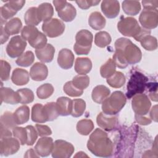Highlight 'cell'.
Segmentation results:
<instances>
[{
  "mask_svg": "<svg viewBox=\"0 0 158 158\" xmlns=\"http://www.w3.org/2000/svg\"><path fill=\"white\" fill-rule=\"evenodd\" d=\"M88 150L98 157H108L113 152L114 145L107 134L100 128L96 129L88 141Z\"/></svg>",
  "mask_w": 158,
  "mask_h": 158,
  "instance_id": "6da1fadb",
  "label": "cell"
},
{
  "mask_svg": "<svg viewBox=\"0 0 158 158\" xmlns=\"http://www.w3.org/2000/svg\"><path fill=\"white\" fill-rule=\"evenodd\" d=\"M115 51L120 52L128 64L139 62L142 57L139 48L130 40L125 38L117 39L115 42Z\"/></svg>",
  "mask_w": 158,
  "mask_h": 158,
  "instance_id": "7a4b0ae2",
  "label": "cell"
},
{
  "mask_svg": "<svg viewBox=\"0 0 158 158\" xmlns=\"http://www.w3.org/2000/svg\"><path fill=\"white\" fill-rule=\"evenodd\" d=\"M126 101V97L122 92L114 91L102 102V112L109 115H115L124 107Z\"/></svg>",
  "mask_w": 158,
  "mask_h": 158,
  "instance_id": "3957f363",
  "label": "cell"
},
{
  "mask_svg": "<svg viewBox=\"0 0 158 158\" xmlns=\"http://www.w3.org/2000/svg\"><path fill=\"white\" fill-rule=\"evenodd\" d=\"M93 36L87 30H81L75 36L73 49L77 55H87L91 49Z\"/></svg>",
  "mask_w": 158,
  "mask_h": 158,
  "instance_id": "277c9868",
  "label": "cell"
},
{
  "mask_svg": "<svg viewBox=\"0 0 158 158\" xmlns=\"http://www.w3.org/2000/svg\"><path fill=\"white\" fill-rule=\"evenodd\" d=\"M148 78L139 72H135L132 74L127 85V98H130L133 96L142 93L146 88Z\"/></svg>",
  "mask_w": 158,
  "mask_h": 158,
  "instance_id": "5b68a950",
  "label": "cell"
},
{
  "mask_svg": "<svg viewBox=\"0 0 158 158\" xmlns=\"http://www.w3.org/2000/svg\"><path fill=\"white\" fill-rule=\"evenodd\" d=\"M118 31L124 36L135 38L141 30L138 21L133 17H125L121 19L117 23Z\"/></svg>",
  "mask_w": 158,
  "mask_h": 158,
  "instance_id": "8992f818",
  "label": "cell"
},
{
  "mask_svg": "<svg viewBox=\"0 0 158 158\" xmlns=\"http://www.w3.org/2000/svg\"><path fill=\"white\" fill-rule=\"evenodd\" d=\"M58 16L65 22H71L76 17L77 11L74 6L66 1H53Z\"/></svg>",
  "mask_w": 158,
  "mask_h": 158,
  "instance_id": "52a82bcc",
  "label": "cell"
},
{
  "mask_svg": "<svg viewBox=\"0 0 158 158\" xmlns=\"http://www.w3.org/2000/svg\"><path fill=\"white\" fill-rule=\"evenodd\" d=\"M65 24L61 20L54 18L43 23L44 34L49 38H56L61 35L65 30Z\"/></svg>",
  "mask_w": 158,
  "mask_h": 158,
  "instance_id": "ba28073f",
  "label": "cell"
},
{
  "mask_svg": "<svg viewBox=\"0 0 158 158\" xmlns=\"http://www.w3.org/2000/svg\"><path fill=\"white\" fill-rule=\"evenodd\" d=\"M25 3V1H10L0 8L1 23H5L7 20L12 17L17 12L20 10Z\"/></svg>",
  "mask_w": 158,
  "mask_h": 158,
  "instance_id": "9c48e42d",
  "label": "cell"
},
{
  "mask_svg": "<svg viewBox=\"0 0 158 158\" xmlns=\"http://www.w3.org/2000/svg\"><path fill=\"white\" fill-rule=\"evenodd\" d=\"M139 20L143 28L150 30L157 27L158 23V12L157 9H144Z\"/></svg>",
  "mask_w": 158,
  "mask_h": 158,
  "instance_id": "30bf717a",
  "label": "cell"
},
{
  "mask_svg": "<svg viewBox=\"0 0 158 158\" xmlns=\"http://www.w3.org/2000/svg\"><path fill=\"white\" fill-rule=\"evenodd\" d=\"M26 46V41L22 36L17 35L10 40L6 47V52L9 57L15 58L23 54Z\"/></svg>",
  "mask_w": 158,
  "mask_h": 158,
  "instance_id": "8fae6325",
  "label": "cell"
},
{
  "mask_svg": "<svg viewBox=\"0 0 158 158\" xmlns=\"http://www.w3.org/2000/svg\"><path fill=\"white\" fill-rule=\"evenodd\" d=\"M74 152L73 146L64 140L58 139L54 143L52 156L54 158H69Z\"/></svg>",
  "mask_w": 158,
  "mask_h": 158,
  "instance_id": "7c38bea8",
  "label": "cell"
},
{
  "mask_svg": "<svg viewBox=\"0 0 158 158\" xmlns=\"http://www.w3.org/2000/svg\"><path fill=\"white\" fill-rule=\"evenodd\" d=\"M131 105L135 114L144 115L148 113L151 103L146 94L140 93L135 95L131 101Z\"/></svg>",
  "mask_w": 158,
  "mask_h": 158,
  "instance_id": "4fadbf2b",
  "label": "cell"
},
{
  "mask_svg": "<svg viewBox=\"0 0 158 158\" xmlns=\"http://www.w3.org/2000/svg\"><path fill=\"white\" fill-rule=\"evenodd\" d=\"M20 141L15 138L7 137L1 138L0 154L7 156L16 153L20 149Z\"/></svg>",
  "mask_w": 158,
  "mask_h": 158,
  "instance_id": "5bb4252c",
  "label": "cell"
},
{
  "mask_svg": "<svg viewBox=\"0 0 158 158\" xmlns=\"http://www.w3.org/2000/svg\"><path fill=\"white\" fill-rule=\"evenodd\" d=\"M54 146L53 140L50 137H42L38 139L35 150L39 156L47 157L52 151Z\"/></svg>",
  "mask_w": 158,
  "mask_h": 158,
  "instance_id": "9a60e30c",
  "label": "cell"
},
{
  "mask_svg": "<svg viewBox=\"0 0 158 158\" xmlns=\"http://www.w3.org/2000/svg\"><path fill=\"white\" fill-rule=\"evenodd\" d=\"M73 62L74 55L70 50L64 48L59 51L57 57V63L62 69L67 70L72 68Z\"/></svg>",
  "mask_w": 158,
  "mask_h": 158,
  "instance_id": "2e32d148",
  "label": "cell"
},
{
  "mask_svg": "<svg viewBox=\"0 0 158 158\" xmlns=\"http://www.w3.org/2000/svg\"><path fill=\"white\" fill-rule=\"evenodd\" d=\"M101 7L103 14L109 19L116 17L120 12V5L117 1H103Z\"/></svg>",
  "mask_w": 158,
  "mask_h": 158,
  "instance_id": "e0dca14e",
  "label": "cell"
},
{
  "mask_svg": "<svg viewBox=\"0 0 158 158\" xmlns=\"http://www.w3.org/2000/svg\"><path fill=\"white\" fill-rule=\"evenodd\" d=\"M96 122L98 126L104 130L110 131L115 127L117 123V119L116 117L109 116V115L101 112L97 116Z\"/></svg>",
  "mask_w": 158,
  "mask_h": 158,
  "instance_id": "ac0fdd59",
  "label": "cell"
},
{
  "mask_svg": "<svg viewBox=\"0 0 158 158\" xmlns=\"http://www.w3.org/2000/svg\"><path fill=\"white\" fill-rule=\"evenodd\" d=\"M48 74V70L46 65L43 63L36 62L30 69V75L31 78L35 81L44 80Z\"/></svg>",
  "mask_w": 158,
  "mask_h": 158,
  "instance_id": "d6986e66",
  "label": "cell"
},
{
  "mask_svg": "<svg viewBox=\"0 0 158 158\" xmlns=\"http://www.w3.org/2000/svg\"><path fill=\"white\" fill-rule=\"evenodd\" d=\"M55 48L51 44H46L44 47L35 50V54L38 59L44 63H48L52 60Z\"/></svg>",
  "mask_w": 158,
  "mask_h": 158,
  "instance_id": "ffe728a7",
  "label": "cell"
},
{
  "mask_svg": "<svg viewBox=\"0 0 158 158\" xmlns=\"http://www.w3.org/2000/svg\"><path fill=\"white\" fill-rule=\"evenodd\" d=\"M1 103L4 102L10 104H17L20 102V97L18 93L15 92L10 88H1L0 91Z\"/></svg>",
  "mask_w": 158,
  "mask_h": 158,
  "instance_id": "44dd1931",
  "label": "cell"
},
{
  "mask_svg": "<svg viewBox=\"0 0 158 158\" xmlns=\"http://www.w3.org/2000/svg\"><path fill=\"white\" fill-rule=\"evenodd\" d=\"M56 106L59 114L62 116L70 115L72 111V100L67 97H60L57 99Z\"/></svg>",
  "mask_w": 158,
  "mask_h": 158,
  "instance_id": "7402d4cb",
  "label": "cell"
},
{
  "mask_svg": "<svg viewBox=\"0 0 158 158\" xmlns=\"http://www.w3.org/2000/svg\"><path fill=\"white\" fill-rule=\"evenodd\" d=\"M92 69V62L88 57H78L75 60V70L78 75H86Z\"/></svg>",
  "mask_w": 158,
  "mask_h": 158,
  "instance_id": "603a6c76",
  "label": "cell"
},
{
  "mask_svg": "<svg viewBox=\"0 0 158 158\" xmlns=\"http://www.w3.org/2000/svg\"><path fill=\"white\" fill-rule=\"evenodd\" d=\"M11 80L16 85L22 86L26 85L29 81L28 72L25 69L17 68L12 72Z\"/></svg>",
  "mask_w": 158,
  "mask_h": 158,
  "instance_id": "cb8c5ba5",
  "label": "cell"
},
{
  "mask_svg": "<svg viewBox=\"0 0 158 158\" xmlns=\"http://www.w3.org/2000/svg\"><path fill=\"white\" fill-rule=\"evenodd\" d=\"M110 90L104 85H98L92 91V99L98 104H101L109 95Z\"/></svg>",
  "mask_w": 158,
  "mask_h": 158,
  "instance_id": "d4e9b609",
  "label": "cell"
},
{
  "mask_svg": "<svg viewBox=\"0 0 158 158\" xmlns=\"http://www.w3.org/2000/svg\"><path fill=\"white\" fill-rule=\"evenodd\" d=\"M89 26L95 30L104 28L106 25V19L99 12H92L88 19Z\"/></svg>",
  "mask_w": 158,
  "mask_h": 158,
  "instance_id": "484cf974",
  "label": "cell"
},
{
  "mask_svg": "<svg viewBox=\"0 0 158 158\" xmlns=\"http://www.w3.org/2000/svg\"><path fill=\"white\" fill-rule=\"evenodd\" d=\"M13 115L17 125L23 124L29 120L30 109L27 106H22L17 109Z\"/></svg>",
  "mask_w": 158,
  "mask_h": 158,
  "instance_id": "4316f807",
  "label": "cell"
},
{
  "mask_svg": "<svg viewBox=\"0 0 158 158\" xmlns=\"http://www.w3.org/2000/svg\"><path fill=\"white\" fill-rule=\"evenodd\" d=\"M31 120L36 123H44L48 122L44 106L41 104H35L31 109Z\"/></svg>",
  "mask_w": 158,
  "mask_h": 158,
  "instance_id": "83f0119b",
  "label": "cell"
},
{
  "mask_svg": "<svg viewBox=\"0 0 158 158\" xmlns=\"http://www.w3.org/2000/svg\"><path fill=\"white\" fill-rule=\"evenodd\" d=\"M38 14L41 21L44 22L51 19L54 14L53 7L50 3L44 2L42 3L37 7Z\"/></svg>",
  "mask_w": 158,
  "mask_h": 158,
  "instance_id": "f1b7e54d",
  "label": "cell"
},
{
  "mask_svg": "<svg viewBox=\"0 0 158 158\" xmlns=\"http://www.w3.org/2000/svg\"><path fill=\"white\" fill-rule=\"evenodd\" d=\"M22 27V23L20 19L18 17H15L9 20L4 26L5 31L10 36L18 34Z\"/></svg>",
  "mask_w": 158,
  "mask_h": 158,
  "instance_id": "f546056e",
  "label": "cell"
},
{
  "mask_svg": "<svg viewBox=\"0 0 158 158\" xmlns=\"http://www.w3.org/2000/svg\"><path fill=\"white\" fill-rule=\"evenodd\" d=\"M122 9L126 14L136 15L141 10V4L139 1H124L122 2Z\"/></svg>",
  "mask_w": 158,
  "mask_h": 158,
  "instance_id": "4dcf8cb0",
  "label": "cell"
},
{
  "mask_svg": "<svg viewBox=\"0 0 158 158\" xmlns=\"http://www.w3.org/2000/svg\"><path fill=\"white\" fill-rule=\"evenodd\" d=\"M24 20L27 25H38L41 22V20L38 16L37 7L29 8L25 14Z\"/></svg>",
  "mask_w": 158,
  "mask_h": 158,
  "instance_id": "1f68e13d",
  "label": "cell"
},
{
  "mask_svg": "<svg viewBox=\"0 0 158 158\" xmlns=\"http://www.w3.org/2000/svg\"><path fill=\"white\" fill-rule=\"evenodd\" d=\"M107 83L112 88H120L125 83V77L120 72H115L111 77L107 78Z\"/></svg>",
  "mask_w": 158,
  "mask_h": 158,
  "instance_id": "d6a6232c",
  "label": "cell"
},
{
  "mask_svg": "<svg viewBox=\"0 0 158 158\" xmlns=\"http://www.w3.org/2000/svg\"><path fill=\"white\" fill-rule=\"evenodd\" d=\"M86 108V102L81 99L72 100V111L70 115L74 117H78L83 115Z\"/></svg>",
  "mask_w": 158,
  "mask_h": 158,
  "instance_id": "836d02e7",
  "label": "cell"
},
{
  "mask_svg": "<svg viewBox=\"0 0 158 158\" xmlns=\"http://www.w3.org/2000/svg\"><path fill=\"white\" fill-rule=\"evenodd\" d=\"M94 128V124L89 119H83L78 122L77 130L82 135H88Z\"/></svg>",
  "mask_w": 158,
  "mask_h": 158,
  "instance_id": "e575fe53",
  "label": "cell"
},
{
  "mask_svg": "<svg viewBox=\"0 0 158 158\" xmlns=\"http://www.w3.org/2000/svg\"><path fill=\"white\" fill-rule=\"evenodd\" d=\"M116 65L112 59H109L103 64L100 69V73L102 77L108 78L111 77L115 71Z\"/></svg>",
  "mask_w": 158,
  "mask_h": 158,
  "instance_id": "d590c367",
  "label": "cell"
},
{
  "mask_svg": "<svg viewBox=\"0 0 158 158\" xmlns=\"http://www.w3.org/2000/svg\"><path fill=\"white\" fill-rule=\"evenodd\" d=\"M111 42V37L106 31H99L95 35L94 43L99 48H105Z\"/></svg>",
  "mask_w": 158,
  "mask_h": 158,
  "instance_id": "8d00e7d4",
  "label": "cell"
},
{
  "mask_svg": "<svg viewBox=\"0 0 158 158\" xmlns=\"http://www.w3.org/2000/svg\"><path fill=\"white\" fill-rule=\"evenodd\" d=\"M40 31L38 28L33 25H26L25 26L21 31L22 37L26 41L29 42L33 41L39 34Z\"/></svg>",
  "mask_w": 158,
  "mask_h": 158,
  "instance_id": "74e56055",
  "label": "cell"
},
{
  "mask_svg": "<svg viewBox=\"0 0 158 158\" xmlns=\"http://www.w3.org/2000/svg\"><path fill=\"white\" fill-rule=\"evenodd\" d=\"M35 60V56L31 51H27L20 56L16 60V64L21 67H28L31 65Z\"/></svg>",
  "mask_w": 158,
  "mask_h": 158,
  "instance_id": "f35d334b",
  "label": "cell"
},
{
  "mask_svg": "<svg viewBox=\"0 0 158 158\" xmlns=\"http://www.w3.org/2000/svg\"><path fill=\"white\" fill-rule=\"evenodd\" d=\"M44 109L48 121H52L59 115L56 102H51L46 103L44 106Z\"/></svg>",
  "mask_w": 158,
  "mask_h": 158,
  "instance_id": "ab89813d",
  "label": "cell"
},
{
  "mask_svg": "<svg viewBox=\"0 0 158 158\" xmlns=\"http://www.w3.org/2000/svg\"><path fill=\"white\" fill-rule=\"evenodd\" d=\"M54 92V87L50 83H44L39 86L36 90V94L40 99H44L50 97Z\"/></svg>",
  "mask_w": 158,
  "mask_h": 158,
  "instance_id": "60d3db41",
  "label": "cell"
},
{
  "mask_svg": "<svg viewBox=\"0 0 158 158\" xmlns=\"http://www.w3.org/2000/svg\"><path fill=\"white\" fill-rule=\"evenodd\" d=\"M139 42L142 47L147 51H154L157 48V39L150 35L144 36Z\"/></svg>",
  "mask_w": 158,
  "mask_h": 158,
  "instance_id": "b9f144b4",
  "label": "cell"
},
{
  "mask_svg": "<svg viewBox=\"0 0 158 158\" xmlns=\"http://www.w3.org/2000/svg\"><path fill=\"white\" fill-rule=\"evenodd\" d=\"M20 97V103L25 104L31 103L34 100L33 92L28 88H22L17 91Z\"/></svg>",
  "mask_w": 158,
  "mask_h": 158,
  "instance_id": "7bdbcfd3",
  "label": "cell"
},
{
  "mask_svg": "<svg viewBox=\"0 0 158 158\" xmlns=\"http://www.w3.org/2000/svg\"><path fill=\"white\" fill-rule=\"evenodd\" d=\"M2 125L8 129H13L17 125L14 118V115L10 112H5L1 117V124Z\"/></svg>",
  "mask_w": 158,
  "mask_h": 158,
  "instance_id": "ee69618b",
  "label": "cell"
},
{
  "mask_svg": "<svg viewBox=\"0 0 158 158\" xmlns=\"http://www.w3.org/2000/svg\"><path fill=\"white\" fill-rule=\"evenodd\" d=\"M72 82L77 88L83 90L89 86V78L86 75H78L73 77Z\"/></svg>",
  "mask_w": 158,
  "mask_h": 158,
  "instance_id": "f6af8a7d",
  "label": "cell"
},
{
  "mask_svg": "<svg viewBox=\"0 0 158 158\" xmlns=\"http://www.w3.org/2000/svg\"><path fill=\"white\" fill-rule=\"evenodd\" d=\"M64 91L71 97H78L82 95L83 90L77 88L72 83V81H67L64 86Z\"/></svg>",
  "mask_w": 158,
  "mask_h": 158,
  "instance_id": "bcb514c9",
  "label": "cell"
},
{
  "mask_svg": "<svg viewBox=\"0 0 158 158\" xmlns=\"http://www.w3.org/2000/svg\"><path fill=\"white\" fill-rule=\"evenodd\" d=\"M12 134L17 138L22 145L27 144V132L26 128L15 127L12 129Z\"/></svg>",
  "mask_w": 158,
  "mask_h": 158,
  "instance_id": "7dc6e473",
  "label": "cell"
},
{
  "mask_svg": "<svg viewBox=\"0 0 158 158\" xmlns=\"http://www.w3.org/2000/svg\"><path fill=\"white\" fill-rule=\"evenodd\" d=\"M46 43L47 38L46 35L40 31L37 36L33 41L29 42V44L31 47L36 49L44 47L46 44Z\"/></svg>",
  "mask_w": 158,
  "mask_h": 158,
  "instance_id": "c3c4849f",
  "label": "cell"
},
{
  "mask_svg": "<svg viewBox=\"0 0 158 158\" xmlns=\"http://www.w3.org/2000/svg\"><path fill=\"white\" fill-rule=\"evenodd\" d=\"M25 128L27 132V144L28 146H32L35 143L38 138L37 130L31 125H28Z\"/></svg>",
  "mask_w": 158,
  "mask_h": 158,
  "instance_id": "681fc988",
  "label": "cell"
},
{
  "mask_svg": "<svg viewBox=\"0 0 158 158\" xmlns=\"http://www.w3.org/2000/svg\"><path fill=\"white\" fill-rule=\"evenodd\" d=\"M10 65L6 60H1V81H7L9 78Z\"/></svg>",
  "mask_w": 158,
  "mask_h": 158,
  "instance_id": "f907efd6",
  "label": "cell"
},
{
  "mask_svg": "<svg viewBox=\"0 0 158 158\" xmlns=\"http://www.w3.org/2000/svg\"><path fill=\"white\" fill-rule=\"evenodd\" d=\"M117 67L120 69H125L126 68L128 64L123 57V56L118 52L115 51L114 56H113V59H112Z\"/></svg>",
  "mask_w": 158,
  "mask_h": 158,
  "instance_id": "816d5d0a",
  "label": "cell"
},
{
  "mask_svg": "<svg viewBox=\"0 0 158 158\" xmlns=\"http://www.w3.org/2000/svg\"><path fill=\"white\" fill-rule=\"evenodd\" d=\"M78 7L82 9H88L91 6H96L99 2L100 1L95 0H84V1H75Z\"/></svg>",
  "mask_w": 158,
  "mask_h": 158,
  "instance_id": "f5cc1de1",
  "label": "cell"
},
{
  "mask_svg": "<svg viewBox=\"0 0 158 158\" xmlns=\"http://www.w3.org/2000/svg\"><path fill=\"white\" fill-rule=\"evenodd\" d=\"M35 127L37 130L38 134L40 136H48V135H50L52 134V131H51V128L47 125L36 124Z\"/></svg>",
  "mask_w": 158,
  "mask_h": 158,
  "instance_id": "db71d44e",
  "label": "cell"
},
{
  "mask_svg": "<svg viewBox=\"0 0 158 158\" xmlns=\"http://www.w3.org/2000/svg\"><path fill=\"white\" fill-rule=\"evenodd\" d=\"M142 4L144 9H157L158 1H143Z\"/></svg>",
  "mask_w": 158,
  "mask_h": 158,
  "instance_id": "11a10c76",
  "label": "cell"
},
{
  "mask_svg": "<svg viewBox=\"0 0 158 158\" xmlns=\"http://www.w3.org/2000/svg\"><path fill=\"white\" fill-rule=\"evenodd\" d=\"M135 118H136V121L141 125H146L150 124L151 123V119H150L148 117H144L143 115H139L135 114Z\"/></svg>",
  "mask_w": 158,
  "mask_h": 158,
  "instance_id": "9f6ffc18",
  "label": "cell"
},
{
  "mask_svg": "<svg viewBox=\"0 0 158 158\" xmlns=\"http://www.w3.org/2000/svg\"><path fill=\"white\" fill-rule=\"evenodd\" d=\"M0 138H7V137H10L13 135L10 129H8L2 125H0Z\"/></svg>",
  "mask_w": 158,
  "mask_h": 158,
  "instance_id": "6f0895ef",
  "label": "cell"
},
{
  "mask_svg": "<svg viewBox=\"0 0 158 158\" xmlns=\"http://www.w3.org/2000/svg\"><path fill=\"white\" fill-rule=\"evenodd\" d=\"M9 35L5 31L2 26L1 27V44H3L7 41Z\"/></svg>",
  "mask_w": 158,
  "mask_h": 158,
  "instance_id": "680465c9",
  "label": "cell"
},
{
  "mask_svg": "<svg viewBox=\"0 0 158 158\" xmlns=\"http://www.w3.org/2000/svg\"><path fill=\"white\" fill-rule=\"evenodd\" d=\"M157 105L154 106L152 108L151 111L150 112V117H151V119H152L155 122L157 121Z\"/></svg>",
  "mask_w": 158,
  "mask_h": 158,
  "instance_id": "91938a15",
  "label": "cell"
},
{
  "mask_svg": "<svg viewBox=\"0 0 158 158\" xmlns=\"http://www.w3.org/2000/svg\"><path fill=\"white\" fill-rule=\"evenodd\" d=\"M24 157H38L39 156L38 155V154L36 153L35 150L34 151L33 149H30L28 150L26 152V154L24 156Z\"/></svg>",
  "mask_w": 158,
  "mask_h": 158,
  "instance_id": "94428289",
  "label": "cell"
},
{
  "mask_svg": "<svg viewBox=\"0 0 158 158\" xmlns=\"http://www.w3.org/2000/svg\"><path fill=\"white\" fill-rule=\"evenodd\" d=\"M88 157V156L86 154H85V152H78L75 156V157Z\"/></svg>",
  "mask_w": 158,
  "mask_h": 158,
  "instance_id": "6125c7cd",
  "label": "cell"
}]
</instances>
